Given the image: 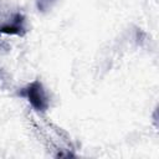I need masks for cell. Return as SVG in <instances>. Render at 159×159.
<instances>
[{
	"mask_svg": "<svg viewBox=\"0 0 159 159\" xmlns=\"http://www.w3.org/2000/svg\"><path fill=\"white\" fill-rule=\"evenodd\" d=\"M24 16L21 14H16L11 22H6L0 26V34L5 35H17V36H24L26 30L24 26Z\"/></svg>",
	"mask_w": 159,
	"mask_h": 159,
	"instance_id": "7a4b0ae2",
	"label": "cell"
},
{
	"mask_svg": "<svg viewBox=\"0 0 159 159\" xmlns=\"http://www.w3.org/2000/svg\"><path fill=\"white\" fill-rule=\"evenodd\" d=\"M53 1L55 0H36V6H37L39 11L45 12V11H47L51 7V5H52Z\"/></svg>",
	"mask_w": 159,
	"mask_h": 159,
	"instance_id": "3957f363",
	"label": "cell"
},
{
	"mask_svg": "<svg viewBox=\"0 0 159 159\" xmlns=\"http://www.w3.org/2000/svg\"><path fill=\"white\" fill-rule=\"evenodd\" d=\"M19 94L21 97H25L30 104L39 112H45L48 108V98L46 96V92L43 89V86L40 81H34L30 84H27L25 88H22Z\"/></svg>",
	"mask_w": 159,
	"mask_h": 159,
	"instance_id": "6da1fadb",
	"label": "cell"
}]
</instances>
